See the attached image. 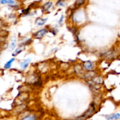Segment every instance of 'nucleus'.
Listing matches in <instances>:
<instances>
[{
    "mask_svg": "<svg viewBox=\"0 0 120 120\" xmlns=\"http://www.w3.org/2000/svg\"><path fill=\"white\" fill-rule=\"evenodd\" d=\"M120 118V114H115L112 115V116H106V118L107 120H112V119H119Z\"/></svg>",
    "mask_w": 120,
    "mask_h": 120,
    "instance_id": "nucleus-8",
    "label": "nucleus"
},
{
    "mask_svg": "<svg viewBox=\"0 0 120 120\" xmlns=\"http://www.w3.org/2000/svg\"><path fill=\"white\" fill-rule=\"evenodd\" d=\"M52 6V3L51 2H47L44 5L42 8H43V9L44 11H48L51 8Z\"/></svg>",
    "mask_w": 120,
    "mask_h": 120,
    "instance_id": "nucleus-6",
    "label": "nucleus"
},
{
    "mask_svg": "<svg viewBox=\"0 0 120 120\" xmlns=\"http://www.w3.org/2000/svg\"><path fill=\"white\" fill-rule=\"evenodd\" d=\"M57 5L59 6H62V7H64L65 5V2L63 0H60V1L58 2Z\"/></svg>",
    "mask_w": 120,
    "mask_h": 120,
    "instance_id": "nucleus-14",
    "label": "nucleus"
},
{
    "mask_svg": "<svg viewBox=\"0 0 120 120\" xmlns=\"http://www.w3.org/2000/svg\"><path fill=\"white\" fill-rule=\"evenodd\" d=\"M0 4H15V1L14 0H0Z\"/></svg>",
    "mask_w": 120,
    "mask_h": 120,
    "instance_id": "nucleus-7",
    "label": "nucleus"
},
{
    "mask_svg": "<svg viewBox=\"0 0 120 120\" xmlns=\"http://www.w3.org/2000/svg\"><path fill=\"white\" fill-rule=\"evenodd\" d=\"M85 0H76V4L78 5H81L83 4L84 3Z\"/></svg>",
    "mask_w": 120,
    "mask_h": 120,
    "instance_id": "nucleus-15",
    "label": "nucleus"
},
{
    "mask_svg": "<svg viewBox=\"0 0 120 120\" xmlns=\"http://www.w3.org/2000/svg\"><path fill=\"white\" fill-rule=\"evenodd\" d=\"M2 22H0V28H1V27L2 26Z\"/></svg>",
    "mask_w": 120,
    "mask_h": 120,
    "instance_id": "nucleus-17",
    "label": "nucleus"
},
{
    "mask_svg": "<svg viewBox=\"0 0 120 120\" xmlns=\"http://www.w3.org/2000/svg\"><path fill=\"white\" fill-rule=\"evenodd\" d=\"M47 33V30L45 29H42L40 30L39 31H38L35 34V38L36 39H41L42 37L44 36V35H45Z\"/></svg>",
    "mask_w": 120,
    "mask_h": 120,
    "instance_id": "nucleus-1",
    "label": "nucleus"
},
{
    "mask_svg": "<svg viewBox=\"0 0 120 120\" xmlns=\"http://www.w3.org/2000/svg\"><path fill=\"white\" fill-rule=\"evenodd\" d=\"M47 21V19H43L41 18H37L35 20V23L38 26H42Z\"/></svg>",
    "mask_w": 120,
    "mask_h": 120,
    "instance_id": "nucleus-3",
    "label": "nucleus"
},
{
    "mask_svg": "<svg viewBox=\"0 0 120 120\" xmlns=\"http://www.w3.org/2000/svg\"><path fill=\"white\" fill-rule=\"evenodd\" d=\"M31 59H26L24 62H21L20 63V66H21V68L23 69H26L28 66V64H29V63L31 62Z\"/></svg>",
    "mask_w": 120,
    "mask_h": 120,
    "instance_id": "nucleus-4",
    "label": "nucleus"
},
{
    "mask_svg": "<svg viewBox=\"0 0 120 120\" xmlns=\"http://www.w3.org/2000/svg\"><path fill=\"white\" fill-rule=\"evenodd\" d=\"M16 46V39L15 38L12 39L11 42V45H10V50H13L15 48Z\"/></svg>",
    "mask_w": 120,
    "mask_h": 120,
    "instance_id": "nucleus-11",
    "label": "nucleus"
},
{
    "mask_svg": "<svg viewBox=\"0 0 120 120\" xmlns=\"http://www.w3.org/2000/svg\"><path fill=\"white\" fill-rule=\"evenodd\" d=\"M94 107H92V106L91 107V108L89 109V110H88V111L86 112L85 114L84 115L83 117H82V118H82V119H83V118H84H84H86L87 117H89V116H91V115L94 112Z\"/></svg>",
    "mask_w": 120,
    "mask_h": 120,
    "instance_id": "nucleus-5",
    "label": "nucleus"
},
{
    "mask_svg": "<svg viewBox=\"0 0 120 120\" xmlns=\"http://www.w3.org/2000/svg\"><path fill=\"white\" fill-rule=\"evenodd\" d=\"M14 60H15V59L14 58L11 59L9 60L8 62H7V63H6V64H5V66H4L5 69H9V68H11V63H12Z\"/></svg>",
    "mask_w": 120,
    "mask_h": 120,
    "instance_id": "nucleus-9",
    "label": "nucleus"
},
{
    "mask_svg": "<svg viewBox=\"0 0 120 120\" xmlns=\"http://www.w3.org/2000/svg\"><path fill=\"white\" fill-rule=\"evenodd\" d=\"M63 19H64V16L63 15H62V16H61V18H60V21H59V23H62V21H63Z\"/></svg>",
    "mask_w": 120,
    "mask_h": 120,
    "instance_id": "nucleus-16",
    "label": "nucleus"
},
{
    "mask_svg": "<svg viewBox=\"0 0 120 120\" xmlns=\"http://www.w3.org/2000/svg\"><path fill=\"white\" fill-rule=\"evenodd\" d=\"M23 50V49H22V48H21V47H20V48H18V49H16V50H15V51L14 52V53H12V56H16V55H18V54H20V53Z\"/></svg>",
    "mask_w": 120,
    "mask_h": 120,
    "instance_id": "nucleus-12",
    "label": "nucleus"
},
{
    "mask_svg": "<svg viewBox=\"0 0 120 120\" xmlns=\"http://www.w3.org/2000/svg\"><path fill=\"white\" fill-rule=\"evenodd\" d=\"M92 82L95 84H100L102 83V80L101 77H96V78H94V79L92 80Z\"/></svg>",
    "mask_w": 120,
    "mask_h": 120,
    "instance_id": "nucleus-10",
    "label": "nucleus"
},
{
    "mask_svg": "<svg viewBox=\"0 0 120 120\" xmlns=\"http://www.w3.org/2000/svg\"><path fill=\"white\" fill-rule=\"evenodd\" d=\"M36 119V117L35 116H28L27 117H24L22 118V120H33Z\"/></svg>",
    "mask_w": 120,
    "mask_h": 120,
    "instance_id": "nucleus-13",
    "label": "nucleus"
},
{
    "mask_svg": "<svg viewBox=\"0 0 120 120\" xmlns=\"http://www.w3.org/2000/svg\"><path fill=\"white\" fill-rule=\"evenodd\" d=\"M94 65L93 64L92 62H90V61H87L84 63V68L85 70L90 71L94 69Z\"/></svg>",
    "mask_w": 120,
    "mask_h": 120,
    "instance_id": "nucleus-2",
    "label": "nucleus"
}]
</instances>
